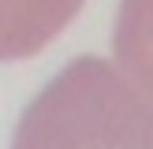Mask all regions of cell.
Instances as JSON below:
<instances>
[{"mask_svg":"<svg viewBox=\"0 0 153 149\" xmlns=\"http://www.w3.org/2000/svg\"><path fill=\"white\" fill-rule=\"evenodd\" d=\"M11 149H153V101L108 60H71L15 127Z\"/></svg>","mask_w":153,"mask_h":149,"instance_id":"1","label":"cell"},{"mask_svg":"<svg viewBox=\"0 0 153 149\" xmlns=\"http://www.w3.org/2000/svg\"><path fill=\"white\" fill-rule=\"evenodd\" d=\"M82 0H0V60H22L41 52Z\"/></svg>","mask_w":153,"mask_h":149,"instance_id":"2","label":"cell"},{"mask_svg":"<svg viewBox=\"0 0 153 149\" xmlns=\"http://www.w3.org/2000/svg\"><path fill=\"white\" fill-rule=\"evenodd\" d=\"M112 49L131 82L153 101V0H120Z\"/></svg>","mask_w":153,"mask_h":149,"instance_id":"3","label":"cell"}]
</instances>
